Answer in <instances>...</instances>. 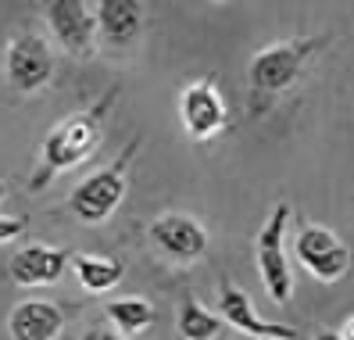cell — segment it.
I'll list each match as a JSON object with an SVG mask.
<instances>
[{
    "instance_id": "3",
    "label": "cell",
    "mask_w": 354,
    "mask_h": 340,
    "mask_svg": "<svg viewBox=\"0 0 354 340\" xmlns=\"http://www.w3.org/2000/svg\"><path fill=\"white\" fill-rule=\"evenodd\" d=\"M322 44H326L322 36H311V39H286V44L265 47L251 61V87L258 93H279L286 87H294L304 72V65L315 57V51Z\"/></svg>"
},
{
    "instance_id": "2",
    "label": "cell",
    "mask_w": 354,
    "mask_h": 340,
    "mask_svg": "<svg viewBox=\"0 0 354 340\" xmlns=\"http://www.w3.org/2000/svg\"><path fill=\"white\" fill-rule=\"evenodd\" d=\"M136 151H140V143H129L108 168L86 176L72 190V211L79 215V222L100 226L104 219H111V211L122 204V194H126V168L136 158Z\"/></svg>"
},
{
    "instance_id": "1",
    "label": "cell",
    "mask_w": 354,
    "mask_h": 340,
    "mask_svg": "<svg viewBox=\"0 0 354 340\" xmlns=\"http://www.w3.org/2000/svg\"><path fill=\"white\" fill-rule=\"evenodd\" d=\"M115 97H118V90H108L90 111H79L68 122L57 125L44 143V172L57 176L72 165H82L97 151L100 147V122H104V115H108V108L115 104Z\"/></svg>"
},
{
    "instance_id": "6",
    "label": "cell",
    "mask_w": 354,
    "mask_h": 340,
    "mask_svg": "<svg viewBox=\"0 0 354 340\" xmlns=\"http://www.w3.org/2000/svg\"><path fill=\"white\" fill-rule=\"evenodd\" d=\"M4 69H8L11 87L22 90V93H36L39 87H47L50 75H54V57H50L47 39H39L32 33L15 36L11 44H8Z\"/></svg>"
},
{
    "instance_id": "10",
    "label": "cell",
    "mask_w": 354,
    "mask_h": 340,
    "mask_svg": "<svg viewBox=\"0 0 354 340\" xmlns=\"http://www.w3.org/2000/svg\"><path fill=\"white\" fill-rule=\"evenodd\" d=\"M151 237L161 251L176 254L183 262H194L207 251V233L190 215H161L158 222H151Z\"/></svg>"
},
{
    "instance_id": "4",
    "label": "cell",
    "mask_w": 354,
    "mask_h": 340,
    "mask_svg": "<svg viewBox=\"0 0 354 340\" xmlns=\"http://www.w3.org/2000/svg\"><path fill=\"white\" fill-rule=\"evenodd\" d=\"M290 222V204H276L268 215L265 229L258 233V269H261V283L276 305H286L294 297V276L286 265V251H283V233Z\"/></svg>"
},
{
    "instance_id": "9",
    "label": "cell",
    "mask_w": 354,
    "mask_h": 340,
    "mask_svg": "<svg viewBox=\"0 0 354 340\" xmlns=\"http://www.w3.org/2000/svg\"><path fill=\"white\" fill-rule=\"evenodd\" d=\"M218 308H222V319H225L233 330L251 333V337H258V340H297V337H301L294 326L265 323V319L254 312L251 297H247L236 283H222V301H218Z\"/></svg>"
},
{
    "instance_id": "11",
    "label": "cell",
    "mask_w": 354,
    "mask_h": 340,
    "mask_svg": "<svg viewBox=\"0 0 354 340\" xmlns=\"http://www.w3.org/2000/svg\"><path fill=\"white\" fill-rule=\"evenodd\" d=\"M65 265H68V251L32 244V247H22V251L11 258V280H15L18 287L57 283L61 272H65Z\"/></svg>"
},
{
    "instance_id": "19",
    "label": "cell",
    "mask_w": 354,
    "mask_h": 340,
    "mask_svg": "<svg viewBox=\"0 0 354 340\" xmlns=\"http://www.w3.org/2000/svg\"><path fill=\"white\" fill-rule=\"evenodd\" d=\"M340 340H354V319H347L344 330H340Z\"/></svg>"
},
{
    "instance_id": "17",
    "label": "cell",
    "mask_w": 354,
    "mask_h": 340,
    "mask_svg": "<svg viewBox=\"0 0 354 340\" xmlns=\"http://www.w3.org/2000/svg\"><path fill=\"white\" fill-rule=\"evenodd\" d=\"M26 229V219H11V215H0V244H11L22 237Z\"/></svg>"
},
{
    "instance_id": "21",
    "label": "cell",
    "mask_w": 354,
    "mask_h": 340,
    "mask_svg": "<svg viewBox=\"0 0 354 340\" xmlns=\"http://www.w3.org/2000/svg\"><path fill=\"white\" fill-rule=\"evenodd\" d=\"M0 201H4V179H0Z\"/></svg>"
},
{
    "instance_id": "12",
    "label": "cell",
    "mask_w": 354,
    "mask_h": 340,
    "mask_svg": "<svg viewBox=\"0 0 354 340\" xmlns=\"http://www.w3.org/2000/svg\"><path fill=\"white\" fill-rule=\"evenodd\" d=\"M93 18L111 47H129L143 29V4L140 0H100L93 8Z\"/></svg>"
},
{
    "instance_id": "16",
    "label": "cell",
    "mask_w": 354,
    "mask_h": 340,
    "mask_svg": "<svg viewBox=\"0 0 354 340\" xmlns=\"http://www.w3.org/2000/svg\"><path fill=\"white\" fill-rule=\"evenodd\" d=\"M222 333V319L212 315L204 305L190 301L179 308V340H215Z\"/></svg>"
},
{
    "instance_id": "15",
    "label": "cell",
    "mask_w": 354,
    "mask_h": 340,
    "mask_svg": "<svg viewBox=\"0 0 354 340\" xmlns=\"http://www.w3.org/2000/svg\"><path fill=\"white\" fill-rule=\"evenodd\" d=\"M108 319L115 323V330L122 337H136V333L154 326L158 312H154L151 301H143V297H118V301L108 305Z\"/></svg>"
},
{
    "instance_id": "8",
    "label": "cell",
    "mask_w": 354,
    "mask_h": 340,
    "mask_svg": "<svg viewBox=\"0 0 354 340\" xmlns=\"http://www.w3.org/2000/svg\"><path fill=\"white\" fill-rule=\"evenodd\" d=\"M50 29L57 36V44L68 54H93V33H97V18L93 8L82 4V0H54L47 8Z\"/></svg>"
},
{
    "instance_id": "5",
    "label": "cell",
    "mask_w": 354,
    "mask_h": 340,
    "mask_svg": "<svg viewBox=\"0 0 354 340\" xmlns=\"http://www.w3.org/2000/svg\"><path fill=\"white\" fill-rule=\"evenodd\" d=\"M294 254L319 283H337L351 265L347 244L326 226H304L294 240Z\"/></svg>"
},
{
    "instance_id": "20",
    "label": "cell",
    "mask_w": 354,
    "mask_h": 340,
    "mask_svg": "<svg viewBox=\"0 0 354 340\" xmlns=\"http://www.w3.org/2000/svg\"><path fill=\"white\" fill-rule=\"evenodd\" d=\"M315 340H340V333H337V330H322Z\"/></svg>"
},
{
    "instance_id": "7",
    "label": "cell",
    "mask_w": 354,
    "mask_h": 340,
    "mask_svg": "<svg viewBox=\"0 0 354 340\" xmlns=\"http://www.w3.org/2000/svg\"><path fill=\"white\" fill-rule=\"evenodd\" d=\"M179 115L194 140H212L225 129V100L212 79H197L194 87L183 90Z\"/></svg>"
},
{
    "instance_id": "14",
    "label": "cell",
    "mask_w": 354,
    "mask_h": 340,
    "mask_svg": "<svg viewBox=\"0 0 354 340\" xmlns=\"http://www.w3.org/2000/svg\"><path fill=\"white\" fill-rule=\"evenodd\" d=\"M75 276H79V283L82 290H90V294H108L118 280H122V272H126V265H122V258H97V254H75V258H68Z\"/></svg>"
},
{
    "instance_id": "13",
    "label": "cell",
    "mask_w": 354,
    "mask_h": 340,
    "mask_svg": "<svg viewBox=\"0 0 354 340\" xmlns=\"http://www.w3.org/2000/svg\"><path fill=\"white\" fill-rule=\"evenodd\" d=\"M8 330L15 340H57L65 330V312L50 301H22L11 312Z\"/></svg>"
},
{
    "instance_id": "18",
    "label": "cell",
    "mask_w": 354,
    "mask_h": 340,
    "mask_svg": "<svg viewBox=\"0 0 354 340\" xmlns=\"http://www.w3.org/2000/svg\"><path fill=\"white\" fill-rule=\"evenodd\" d=\"M82 340H126V337H115V333H104V330H90Z\"/></svg>"
}]
</instances>
